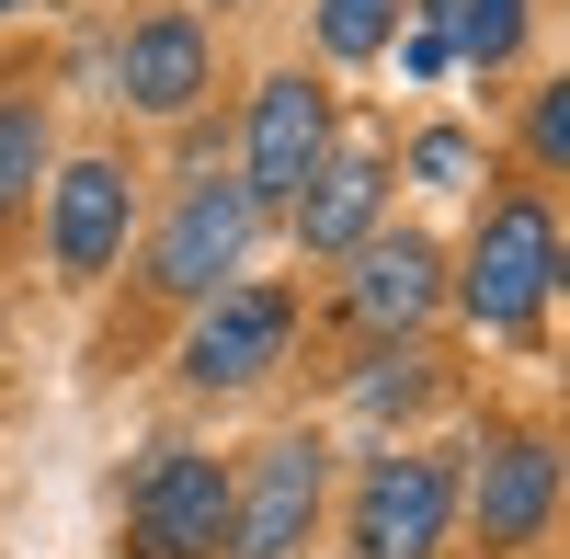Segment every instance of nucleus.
Masks as SVG:
<instances>
[{
  "label": "nucleus",
  "instance_id": "f257e3e1",
  "mask_svg": "<svg viewBox=\"0 0 570 559\" xmlns=\"http://www.w3.org/2000/svg\"><path fill=\"white\" fill-rule=\"evenodd\" d=\"M548 286H559V228H548V206H537V195L491 206L480 252H468V308H480L491 332H537Z\"/></svg>",
  "mask_w": 570,
  "mask_h": 559
},
{
  "label": "nucleus",
  "instance_id": "f03ea898",
  "mask_svg": "<svg viewBox=\"0 0 570 559\" xmlns=\"http://www.w3.org/2000/svg\"><path fill=\"white\" fill-rule=\"evenodd\" d=\"M228 537V469L217 457H160L137 480V559H206Z\"/></svg>",
  "mask_w": 570,
  "mask_h": 559
},
{
  "label": "nucleus",
  "instance_id": "7ed1b4c3",
  "mask_svg": "<svg viewBox=\"0 0 570 559\" xmlns=\"http://www.w3.org/2000/svg\"><path fill=\"white\" fill-rule=\"evenodd\" d=\"M308 514H320V445L285 434V445H263V480L228 491V548L240 559H285L308 537Z\"/></svg>",
  "mask_w": 570,
  "mask_h": 559
},
{
  "label": "nucleus",
  "instance_id": "20e7f679",
  "mask_svg": "<svg viewBox=\"0 0 570 559\" xmlns=\"http://www.w3.org/2000/svg\"><path fill=\"white\" fill-rule=\"evenodd\" d=\"M240 241H252V195L206 171L195 195L171 206V228H160V274H149V286H171V297H206L217 274L240 263Z\"/></svg>",
  "mask_w": 570,
  "mask_h": 559
},
{
  "label": "nucleus",
  "instance_id": "39448f33",
  "mask_svg": "<svg viewBox=\"0 0 570 559\" xmlns=\"http://www.w3.org/2000/svg\"><path fill=\"white\" fill-rule=\"evenodd\" d=\"M434 537H445V457H389L365 480L354 548L365 559H434Z\"/></svg>",
  "mask_w": 570,
  "mask_h": 559
},
{
  "label": "nucleus",
  "instance_id": "423d86ee",
  "mask_svg": "<svg viewBox=\"0 0 570 559\" xmlns=\"http://www.w3.org/2000/svg\"><path fill=\"white\" fill-rule=\"evenodd\" d=\"M274 354H285V297H274V286H228V297L195 320V354H183V365H195L206 389H240V377H263Z\"/></svg>",
  "mask_w": 570,
  "mask_h": 559
},
{
  "label": "nucleus",
  "instance_id": "0eeeda50",
  "mask_svg": "<svg viewBox=\"0 0 570 559\" xmlns=\"http://www.w3.org/2000/svg\"><path fill=\"white\" fill-rule=\"evenodd\" d=\"M308 160H320V91L308 80H263V104H252V183H240V195L252 206L263 195H297Z\"/></svg>",
  "mask_w": 570,
  "mask_h": 559
},
{
  "label": "nucleus",
  "instance_id": "6e6552de",
  "mask_svg": "<svg viewBox=\"0 0 570 559\" xmlns=\"http://www.w3.org/2000/svg\"><path fill=\"white\" fill-rule=\"evenodd\" d=\"M376 195H389L376 149L308 160V183H297V228H308V252H354V241H365V217H376Z\"/></svg>",
  "mask_w": 570,
  "mask_h": 559
},
{
  "label": "nucleus",
  "instance_id": "1a4fd4ad",
  "mask_svg": "<svg viewBox=\"0 0 570 559\" xmlns=\"http://www.w3.org/2000/svg\"><path fill=\"white\" fill-rule=\"evenodd\" d=\"M126 252V171L115 160H80L58 183V274H104Z\"/></svg>",
  "mask_w": 570,
  "mask_h": 559
},
{
  "label": "nucleus",
  "instance_id": "9d476101",
  "mask_svg": "<svg viewBox=\"0 0 570 559\" xmlns=\"http://www.w3.org/2000/svg\"><path fill=\"white\" fill-rule=\"evenodd\" d=\"M126 91H137V104H149V115H183V104H195V91H206V35L183 23V12L137 23V35H126Z\"/></svg>",
  "mask_w": 570,
  "mask_h": 559
},
{
  "label": "nucleus",
  "instance_id": "9b49d317",
  "mask_svg": "<svg viewBox=\"0 0 570 559\" xmlns=\"http://www.w3.org/2000/svg\"><path fill=\"white\" fill-rule=\"evenodd\" d=\"M548 491H559V457H548V445H502L491 480H480V537H491V548H525V537L548 526Z\"/></svg>",
  "mask_w": 570,
  "mask_h": 559
},
{
  "label": "nucleus",
  "instance_id": "f8f14e48",
  "mask_svg": "<svg viewBox=\"0 0 570 559\" xmlns=\"http://www.w3.org/2000/svg\"><path fill=\"white\" fill-rule=\"evenodd\" d=\"M354 308H365V320H400V332H411V320L434 308V252H422L411 228H400V241H365V274H354Z\"/></svg>",
  "mask_w": 570,
  "mask_h": 559
},
{
  "label": "nucleus",
  "instance_id": "ddd939ff",
  "mask_svg": "<svg viewBox=\"0 0 570 559\" xmlns=\"http://www.w3.org/2000/svg\"><path fill=\"white\" fill-rule=\"evenodd\" d=\"M434 35H445V58H513V35H525V0H434Z\"/></svg>",
  "mask_w": 570,
  "mask_h": 559
},
{
  "label": "nucleus",
  "instance_id": "4468645a",
  "mask_svg": "<svg viewBox=\"0 0 570 559\" xmlns=\"http://www.w3.org/2000/svg\"><path fill=\"white\" fill-rule=\"evenodd\" d=\"M389 23H400V0H320V46L331 58H376Z\"/></svg>",
  "mask_w": 570,
  "mask_h": 559
},
{
  "label": "nucleus",
  "instance_id": "2eb2a0df",
  "mask_svg": "<svg viewBox=\"0 0 570 559\" xmlns=\"http://www.w3.org/2000/svg\"><path fill=\"white\" fill-rule=\"evenodd\" d=\"M46 171V115H0V206H23Z\"/></svg>",
  "mask_w": 570,
  "mask_h": 559
},
{
  "label": "nucleus",
  "instance_id": "dca6fc26",
  "mask_svg": "<svg viewBox=\"0 0 570 559\" xmlns=\"http://www.w3.org/2000/svg\"><path fill=\"white\" fill-rule=\"evenodd\" d=\"M411 171H422V183H468V171H480V149H468L456 126H434V137L411 149Z\"/></svg>",
  "mask_w": 570,
  "mask_h": 559
},
{
  "label": "nucleus",
  "instance_id": "f3484780",
  "mask_svg": "<svg viewBox=\"0 0 570 559\" xmlns=\"http://www.w3.org/2000/svg\"><path fill=\"white\" fill-rule=\"evenodd\" d=\"M537 160H548V171L570 160V91H548V104H537Z\"/></svg>",
  "mask_w": 570,
  "mask_h": 559
},
{
  "label": "nucleus",
  "instance_id": "a211bd4d",
  "mask_svg": "<svg viewBox=\"0 0 570 559\" xmlns=\"http://www.w3.org/2000/svg\"><path fill=\"white\" fill-rule=\"evenodd\" d=\"M0 12H23V0H0Z\"/></svg>",
  "mask_w": 570,
  "mask_h": 559
}]
</instances>
